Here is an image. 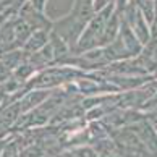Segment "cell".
<instances>
[{"instance_id": "8992f818", "label": "cell", "mask_w": 157, "mask_h": 157, "mask_svg": "<svg viewBox=\"0 0 157 157\" xmlns=\"http://www.w3.org/2000/svg\"><path fill=\"white\" fill-rule=\"evenodd\" d=\"M2 2H3V0H0V3H2Z\"/></svg>"}, {"instance_id": "277c9868", "label": "cell", "mask_w": 157, "mask_h": 157, "mask_svg": "<svg viewBox=\"0 0 157 157\" xmlns=\"http://www.w3.org/2000/svg\"><path fill=\"white\" fill-rule=\"evenodd\" d=\"M13 33H15V42H16V47L18 49H23L25 44L28 42V39L33 34V28L28 25L25 20H21L20 16L15 18V23H13Z\"/></svg>"}, {"instance_id": "6da1fadb", "label": "cell", "mask_w": 157, "mask_h": 157, "mask_svg": "<svg viewBox=\"0 0 157 157\" xmlns=\"http://www.w3.org/2000/svg\"><path fill=\"white\" fill-rule=\"evenodd\" d=\"M18 16L33 28V31H52V26H54V21L49 20L45 11H39L37 8H34L31 2L21 5Z\"/></svg>"}, {"instance_id": "7a4b0ae2", "label": "cell", "mask_w": 157, "mask_h": 157, "mask_svg": "<svg viewBox=\"0 0 157 157\" xmlns=\"http://www.w3.org/2000/svg\"><path fill=\"white\" fill-rule=\"evenodd\" d=\"M50 97V92L47 89H36V91H29L28 94H25L20 101L21 105V113L31 112V110H36L37 107H40L42 104Z\"/></svg>"}, {"instance_id": "3957f363", "label": "cell", "mask_w": 157, "mask_h": 157, "mask_svg": "<svg viewBox=\"0 0 157 157\" xmlns=\"http://www.w3.org/2000/svg\"><path fill=\"white\" fill-rule=\"evenodd\" d=\"M49 40H50V31H33L23 50L26 54H36L49 44Z\"/></svg>"}, {"instance_id": "5b68a950", "label": "cell", "mask_w": 157, "mask_h": 157, "mask_svg": "<svg viewBox=\"0 0 157 157\" xmlns=\"http://www.w3.org/2000/svg\"><path fill=\"white\" fill-rule=\"evenodd\" d=\"M31 5L34 8H37L39 11H45V7H47V2L49 0H29Z\"/></svg>"}]
</instances>
